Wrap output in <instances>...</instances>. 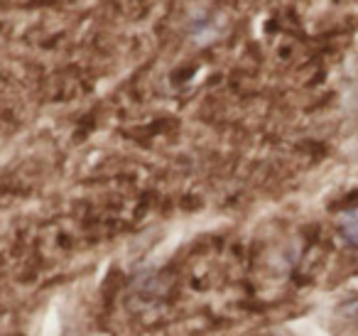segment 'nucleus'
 <instances>
[{
    "instance_id": "f257e3e1",
    "label": "nucleus",
    "mask_w": 358,
    "mask_h": 336,
    "mask_svg": "<svg viewBox=\"0 0 358 336\" xmlns=\"http://www.w3.org/2000/svg\"><path fill=\"white\" fill-rule=\"evenodd\" d=\"M343 233H346V238H351L353 243H358V211L348 214V216L343 218Z\"/></svg>"
}]
</instances>
